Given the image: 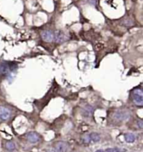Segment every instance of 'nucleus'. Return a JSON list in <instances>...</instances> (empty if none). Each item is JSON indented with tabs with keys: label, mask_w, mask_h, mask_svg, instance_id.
<instances>
[{
	"label": "nucleus",
	"mask_w": 143,
	"mask_h": 152,
	"mask_svg": "<svg viewBox=\"0 0 143 152\" xmlns=\"http://www.w3.org/2000/svg\"><path fill=\"white\" fill-rule=\"evenodd\" d=\"M123 24L125 25V26H127V27L132 26V25H133V21L131 19H125L123 21Z\"/></svg>",
	"instance_id": "12"
},
{
	"label": "nucleus",
	"mask_w": 143,
	"mask_h": 152,
	"mask_svg": "<svg viewBox=\"0 0 143 152\" xmlns=\"http://www.w3.org/2000/svg\"><path fill=\"white\" fill-rule=\"evenodd\" d=\"M131 115L128 111H125V110H119L116 112V114L114 115V118L115 120H119V121H122V120H127L128 118Z\"/></svg>",
	"instance_id": "3"
},
{
	"label": "nucleus",
	"mask_w": 143,
	"mask_h": 152,
	"mask_svg": "<svg viewBox=\"0 0 143 152\" xmlns=\"http://www.w3.org/2000/svg\"><path fill=\"white\" fill-rule=\"evenodd\" d=\"M0 73H2V65H0Z\"/></svg>",
	"instance_id": "18"
},
{
	"label": "nucleus",
	"mask_w": 143,
	"mask_h": 152,
	"mask_svg": "<svg viewBox=\"0 0 143 152\" xmlns=\"http://www.w3.org/2000/svg\"><path fill=\"white\" fill-rule=\"evenodd\" d=\"M89 3L91 4V5H93V6L96 5V0H89Z\"/></svg>",
	"instance_id": "15"
},
{
	"label": "nucleus",
	"mask_w": 143,
	"mask_h": 152,
	"mask_svg": "<svg viewBox=\"0 0 143 152\" xmlns=\"http://www.w3.org/2000/svg\"><path fill=\"white\" fill-rule=\"evenodd\" d=\"M132 100L135 104L142 106L143 104V91L141 89H136L132 91Z\"/></svg>",
	"instance_id": "1"
},
{
	"label": "nucleus",
	"mask_w": 143,
	"mask_h": 152,
	"mask_svg": "<svg viewBox=\"0 0 143 152\" xmlns=\"http://www.w3.org/2000/svg\"><path fill=\"white\" fill-rule=\"evenodd\" d=\"M89 136L90 139V142L96 143V142H99L100 141V136L98 133L92 132V133L89 134Z\"/></svg>",
	"instance_id": "9"
},
{
	"label": "nucleus",
	"mask_w": 143,
	"mask_h": 152,
	"mask_svg": "<svg viewBox=\"0 0 143 152\" xmlns=\"http://www.w3.org/2000/svg\"><path fill=\"white\" fill-rule=\"evenodd\" d=\"M69 39V36L66 34L65 32L63 31H56L54 33V40L57 42V43H64Z\"/></svg>",
	"instance_id": "2"
},
{
	"label": "nucleus",
	"mask_w": 143,
	"mask_h": 152,
	"mask_svg": "<svg viewBox=\"0 0 143 152\" xmlns=\"http://www.w3.org/2000/svg\"><path fill=\"white\" fill-rule=\"evenodd\" d=\"M27 139H28V141L30 143H32V144H35V143H37V142L39 141L40 136H39V135L38 134V133L32 131V132L28 133Z\"/></svg>",
	"instance_id": "7"
},
{
	"label": "nucleus",
	"mask_w": 143,
	"mask_h": 152,
	"mask_svg": "<svg viewBox=\"0 0 143 152\" xmlns=\"http://www.w3.org/2000/svg\"><path fill=\"white\" fill-rule=\"evenodd\" d=\"M93 111H94V109L93 107L91 106V105H86V106L82 110V115L86 117V118H89L92 115V114H93Z\"/></svg>",
	"instance_id": "8"
},
{
	"label": "nucleus",
	"mask_w": 143,
	"mask_h": 152,
	"mask_svg": "<svg viewBox=\"0 0 143 152\" xmlns=\"http://www.w3.org/2000/svg\"><path fill=\"white\" fill-rule=\"evenodd\" d=\"M95 152H104V151L102 150H96Z\"/></svg>",
	"instance_id": "17"
},
{
	"label": "nucleus",
	"mask_w": 143,
	"mask_h": 152,
	"mask_svg": "<svg viewBox=\"0 0 143 152\" xmlns=\"http://www.w3.org/2000/svg\"><path fill=\"white\" fill-rule=\"evenodd\" d=\"M57 152H67L69 150V145L65 141H59L55 144Z\"/></svg>",
	"instance_id": "6"
},
{
	"label": "nucleus",
	"mask_w": 143,
	"mask_h": 152,
	"mask_svg": "<svg viewBox=\"0 0 143 152\" xmlns=\"http://www.w3.org/2000/svg\"><path fill=\"white\" fill-rule=\"evenodd\" d=\"M5 148L8 151H14V149H15V145L12 141H8L6 143V145H5Z\"/></svg>",
	"instance_id": "11"
},
{
	"label": "nucleus",
	"mask_w": 143,
	"mask_h": 152,
	"mask_svg": "<svg viewBox=\"0 0 143 152\" xmlns=\"http://www.w3.org/2000/svg\"><path fill=\"white\" fill-rule=\"evenodd\" d=\"M11 115V111L9 110V109H8L7 107L4 106H0V118L3 120H7L8 119H9V117Z\"/></svg>",
	"instance_id": "5"
},
{
	"label": "nucleus",
	"mask_w": 143,
	"mask_h": 152,
	"mask_svg": "<svg viewBox=\"0 0 143 152\" xmlns=\"http://www.w3.org/2000/svg\"><path fill=\"white\" fill-rule=\"evenodd\" d=\"M125 140L127 143H133L136 140V137L132 133H127L125 135Z\"/></svg>",
	"instance_id": "10"
},
{
	"label": "nucleus",
	"mask_w": 143,
	"mask_h": 152,
	"mask_svg": "<svg viewBox=\"0 0 143 152\" xmlns=\"http://www.w3.org/2000/svg\"><path fill=\"white\" fill-rule=\"evenodd\" d=\"M137 125H138V126H139L140 129H142L143 128V121L142 120H139V121H138Z\"/></svg>",
	"instance_id": "14"
},
{
	"label": "nucleus",
	"mask_w": 143,
	"mask_h": 152,
	"mask_svg": "<svg viewBox=\"0 0 143 152\" xmlns=\"http://www.w3.org/2000/svg\"><path fill=\"white\" fill-rule=\"evenodd\" d=\"M47 152H57V151L54 150H47Z\"/></svg>",
	"instance_id": "16"
},
{
	"label": "nucleus",
	"mask_w": 143,
	"mask_h": 152,
	"mask_svg": "<svg viewBox=\"0 0 143 152\" xmlns=\"http://www.w3.org/2000/svg\"><path fill=\"white\" fill-rule=\"evenodd\" d=\"M41 37L44 41L48 42V43H50V42L54 41V33L51 30L43 31L41 33Z\"/></svg>",
	"instance_id": "4"
},
{
	"label": "nucleus",
	"mask_w": 143,
	"mask_h": 152,
	"mask_svg": "<svg viewBox=\"0 0 143 152\" xmlns=\"http://www.w3.org/2000/svg\"><path fill=\"white\" fill-rule=\"evenodd\" d=\"M82 140H83V141H84V142L86 143V144H89V143H90V139L89 135H86V136H83Z\"/></svg>",
	"instance_id": "13"
}]
</instances>
